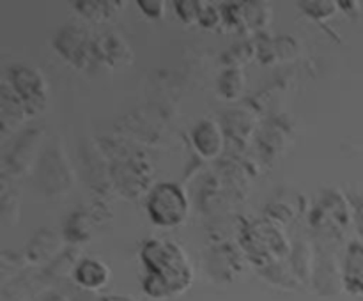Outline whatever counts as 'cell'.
<instances>
[{"label":"cell","mask_w":363,"mask_h":301,"mask_svg":"<svg viewBox=\"0 0 363 301\" xmlns=\"http://www.w3.org/2000/svg\"><path fill=\"white\" fill-rule=\"evenodd\" d=\"M140 261L145 275L142 289L158 301L186 293L194 283V266L181 244L170 239H147L142 244Z\"/></svg>","instance_id":"cell-1"},{"label":"cell","mask_w":363,"mask_h":301,"mask_svg":"<svg viewBox=\"0 0 363 301\" xmlns=\"http://www.w3.org/2000/svg\"><path fill=\"white\" fill-rule=\"evenodd\" d=\"M240 246L245 257L257 266V269L287 261L293 251V244L287 239L284 227L268 218L248 222L241 229Z\"/></svg>","instance_id":"cell-2"},{"label":"cell","mask_w":363,"mask_h":301,"mask_svg":"<svg viewBox=\"0 0 363 301\" xmlns=\"http://www.w3.org/2000/svg\"><path fill=\"white\" fill-rule=\"evenodd\" d=\"M149 220L162 229H176L188 220L190 198L181 184L162 181L147 191L145 202Z\"/></svg>","instance_id":"cell-3"},{"label":"cell","mask_w":363,"mask_h":301,"mask_svg":"<svg viewBox=\"0 0 363 301\" xmlns=\"http://www.w3.org/2000/svg\"><path fill=\"white\" fill-rule=\"evenodd\" d=\"M353 222V205L350 197L340 190H328L321 195L318 205L311 212V225L318 236L326 239H342L344 232Z\"/></svg>","instance_id":"cell-4"},{"label":"cell","mask_w":363,"mask_h":301,"mask_svg":"<svg viewBox=\"0 0 363 301\" xmlns=\"http://www.w3.org/2000/svg\"><path fill=\"white\" fill-rule=\"evenodd\" d=\"M7 81L18 98L27 106L28 113L35 117L41 113L48 105V84L46 78L38 67L27 66V64H16L7 71Z\"/></svg>","instance_id":"cell-5"},{"label":"cell","mask_w":363,"mask_h":301,"mask_svg":"<svg viewBox=\"0 0 363 301\" xmlns=\"http://www.w3.org/2000/svg\"><path fill=\"white\" fill-rule=\"evenodd\" d=\"M53 48L71 66L85 69L96 60V39L82 25H64L53 39Z\"/></svg>","instance_id":"cell-6"},{"label":"cell","mask_w":363,"mask_h":301,"mask_svg":"<svg viewBox=\"0 0 363 301\" xmlns=\"http://www.w3.org/2000/svg\"><path fill=\"white\" fill-rule=\"evenodd\" d=\"M318 250L312 282L321 296H333L344 289L342 266H339V261L332 250H323L321 246H318Z\"/></svg>","instance_id":"cell-7"},{"label":"cell","mask_w":363,"mask_h":301,"mask_svg":"<svg viewBox=\"0 0 363 301\" xmlns=\"http://www.w3.org/2000/svg\"><path fill=\"white\" fill-rule=\"evenodd\" d=\"M191 142L202 158L216 159L225 151L227 133L216 120L202 119L191 131Z\"/></svg>","instance_id":"cell-8"},{"label":"cell","mask_w":363,"mask_h":301,"mask_svg":"<svg viewBox=\"0 0 363 301\" xmlns=\"http://www.w3.org/2000/svg\"><path fill=\"white\" fill-rule=\"evenodd\" d=\"M64 234H59L53 229H41L34 234L30 243L27 244V257L28 262L32 264H46V262H53L62 255L64 248Z\"/></svg>","instance_id":"cell-9"},{"label":"cell","mask_w":363,"mask_h":301,"mask_svg":"<svg viewBox=\"0 0 363 301\" xmlns=\"http://www.w3.org/2000/svg\"><path fill=\"white\" fill-rule=\"evenodd\" d=\"M96 60L106 67H123L131 64L133 50L119 32H108L96 39Z\"/></svg>","instance_id":"cell-10"},{"label":"cell","mask_w":363,"mask_h":301,"mask_svg":"<svg viewBox=\"0 0 363 301\" xmlns=\"http://www.w3.org/2000/svg\"><path fill=\"white\" fill-rule=\"evenodd\" d=\"M110 276H112V271L106 262L96 257L80 259L73 269L74 285L89 290V293H98V290L105 289L110 282Z\"/></svg>","instance_id":"cell-11"},{"label":"cell","mask_w":363,"mask_h":301,"mask_svg":"<svg viewBox=\"0 0 363 301\" xmlns=\"http://www.w3.org/2000/svg\"><path fill=\"white\" fill-rule=\"evenodd\" d=\"M27 119H32L28 113L27 106L23 105L11 84L6 80L2 81L0 89V120H2V135H7L9 131L16 130L20 124H23Z\"/></svg>","instance_id":"cell-12"},{"label":"cell","mask_w":363,"mask_h":301,"mask_svg":"<svg viewBox=\"0 0 363 301\" xmlns=\"http://www.w3.org/2000/svg\"><path fill=\"white\" fill-rule=\"evenodd\" d=\"M151 177V169L147 161H142V158H130L124 161V165H119L116 177L113 179L119 184L121 191L128 197H138L145 186L142 184V179Z\"/></svg>","instance_id":"cell-13"},{"label":"cell","mask_w":363,"mask_h":301,"mask_svg":"<svg viewBox=\"0 0 363 301\" xmlns=\"http://www.w3.org/2000/svg\"><path fill=\"white\" fill-rule=\"evenodd\" d=\"M55 176L59 177L60 184L66 191L73 186V172L67 166L64 154L60 151L57 152V149H50L41 163V183L45 184L50 193H55Z\"/></svg>","instance_id":"cell-14"},{"label":"cell","mask_w":363,"mask_h":301,"mask_svg":"<svg viewBox=\"0 0 363 301\" xmlns=\"http://www.w3.org/2000/svg\"><path fill=\"white\" fill-rule=\"evenodd\" d=\"M344 289L353 296L363 297V243L351 241L344 255Z\"/></svg>","instance_id":"cell-15"},{"label":"cell","mask_w":363,"mask_h":301,"mask_svg":"<svg viewBox=\"0 0 363 301\" xmlns=\"http://www.w3.org/2000/svg\"><path fill=\"white\" fill-rule=\"evenodd\" d=\"M289 264L293 268L294 275L298 276V280L303 283L312 282L314 278V268H315V254L314 248L308 241H300L296 246H293V251H291Z\"/></svg>","instance_id":"cell-16"},{"label":"cell","mask_w":363,"mask_h":301,"mask_svg":"<svg viewBox=\"0 0 363 301\" xmlns=\"http://www.w3.org/2000/svg\"><path fill=\"white\" fill-rule=\"evenodd\" d=\"M218 94L227 101H238L247 89V76L241 67H227L218 76Z\"/></svg>","instance_id":"cell-17"},{"label":"cell","mask_w":363,"mask_h":301,"mask_svg":"<svg viewBox=\"0 0 363 301\" xmlns=\"http://www.w3.org/2000/svg\"><path fill=\"white\" fill-rule=\"evenodd\" d=\"M64 237L71 243H85L91 239L92 234V220L85 211H74L67 216L66 225H64Z\"/></svg>","instance_id":"cell-18"},{"label":"cell","mask_w":363,"mask_h":301,"mask_svg":"<svg viewBox=\"0 0 363 301\" xmlns=\"http://www.w3.org/2000/svg\"><path fill=\"white\" fill-rule=\"evenodd\" d=\"M259 273H261L268 282H272L273 285L284 287V289H296V287L301 285V282L298 280V276L294 275L293 268H291L289 259L268 266V268L264 269H259Z\"/></svg>","instance_id":"cell-19"},{"label":"cell","mask_w":363,"mask_h":301,"mask_svg":"<svg viewBox=\"0 0 363 301\" xmlns=\"http://www.w3.org/2000/svg\"><path fill=\"white\" fill-rule=\"evenodd\" d=\"M124 2H96V0H87V2H74L78 13L89 21H94V23H101L106 18H110L112 14H116L117 7H123Z\"/></svg>","instance_id":"cell-20"},{"label":"cell","mask_w":363,"mask_h":301,"mask_svg":"<svg viewBox=\"0 0 363 301\" xmlns=\"http://www.w3.org/2000/svg\"><path fill=\"white\" fill-rule=\"evenodd\" d=\"M298 7L305 16L319 21V23L330 20L340 11L339 2H335V0H301V2H298Z\"/></svg>","instance_id":"cell-21"},{"label":"cell","mask_w":363,"mask_h":301,"mask_svg":"<svg viewBox=\"0 0 363 301\" xmlns=\"http://www.w3.org/2000/svg\"><path fill=\"white\" fill-rule=\"evenodd\" d=\"M272 21V4L245 2V27L250 30H262Z\"/></svg>","instance_id":"cell-22"},{"label":"cell","mask_w":363,"mask_h":301,"mask_svg":"<svg viewBox=\"0 0 363 301\" xmlns=\"http://www.w3.org/2000/svg\"><path fill=\"white\" fill-rule=\"evenodd\" d=\"M174 7H176L177 18L183 23L199 25L202 9H204V0H179V2H174Z\"/></svg>","instance_id":"cell-23"},{"label":"cell","mask_w":363,"mask_h":301,"mask_svg":"<svg viewBox=\"0 0 363 301\" xmlns=\"http://www.w3.org/2000/svg\"><path fill=\"white\" fill-rule=\"evenodd\" d=\"M199 25H201L202 28H208V30H216L220 25H223L222 9H220L218 6H213V4L204 2V9H202Z\"/></svg>","instance_id":"cell-24"},{"label":"cell","mask_w":363,"mask_h":301,"mask_svg":"<svg viewBox=\"0 0 363 301\" xmlns=\"http://www.w3.org/2000/svg\"><path fill=\"white\" fill-rule=\"evenodd\" d=\"M137 6L140 7L142 13L149 18V20H163L167 13V2L163 0H138Z\"/></svg>","instance_id":"cell-25"},{"label":"cell","mask_w":363,"mask_h":301,"mask_svg":"<svg viewBox=\"0 0 363 301\" xmlns=\"http://www.w3.org/2000/svg\"><path fill=\"white\" fill-rule=\"evenodd\" d=\"M351 205H353V222L357 225V230L363 236V193L350 195Z\"/></svg>","instance_id":"cell-26"},{"label":"cell","mask_w":363,"mask_h":301,"mask_svg":"<svg viewBox=\"0 0 363 301\" xmlns=\"http://www.w3.org/2000/svg\"><path fill=\"white\" fill-rule=\"evenodd\" d=\"M339 6L347 14H360L362 11L360 2H357V0H342V2H339Z\"/></svg>","instance_id":"cell-27"},{"label":"cell","mask_w":363,"mask_h":301,"mask_svg":"<svg viewBox=\"0 0 363 301\" xmlns=\"http://www.w3.org/2000/svg\"><path fill=\"white\" fill-rule=\"evenodd\" d=\"M101 301H138L133 296H126V294H105L101 296Z\"/></svg>","instance_id":"cell-28"},{"label":"cell","mask_w":363,"mask_h":301,"mask_svg":"<svg viewBox=\"0 0 363 301\" xmlns=\"http://www.w3.org/2000/svg\"><path fill=\"white\" fill-rule=\"evenodd\" d=\"M45 301H71V300H69V297L62 296V294H57V293H53V294H50V296L46 297Z\"/></svg>","instance_id":"cell-29"}]
</instances>
